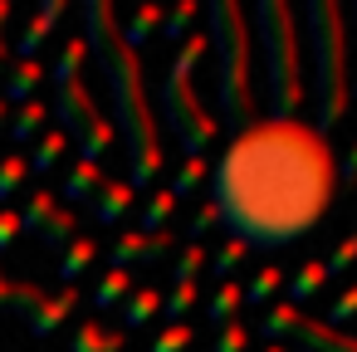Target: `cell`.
I'll return each mask as SVG.
<instances>
[{"label": "cell", "instance_id": "obj_1", "mask_svg": "<svg viewBox=\"0 0 357 352\" xmlns=\"http://www.w3.org/2000/svg\"><path fill=\"white\" fill-rule=\"evenodd\" d=\"M337 196V152L298 118H255L211 167V206L245 250L303 240Z\"/></svg>", "mask_w": 357, "mask_h": 352}, {"label": "cell", "instance_id": "obj_2", "mask_svg": "<svg viewBox=\"0 0 357 352\" xmlns=\"http://www.w3.org/2000/svg\"><path fill=\"white\" fill-rule=\"evenodd\" d=\"M84 25H89V49L93 59L103 64L108 74V89H113V132H123L128 142V186L132 191H147L162 171V128L147 108V89H142V59L137 49L123 45L118 35V15L113 6H103V0H93V6H84Z\"/></svg>", "mask_w": 357, "mask_h": 352}, {"label": "cell", "instance_id": "obj_3", "mask_svg": "<svg viewBox=\"0 0 357 352\" xmlns=\"http://www.w3.org/2000/svg\"><path fill=\"white\" fill-rule=\"evenodd\" d=\"M308 25V45H313V132L333 137V128L347 113V30H342V10L328 0H313L303 10Z\"/></svg>", "mask_w": 357, "mask_h": 352}, {"label": "cell", "instance_id": "obj_4", "mask_svg": "<svg viewBox=\"0 0 357 352\" xmlns=\"http://www.w3.org/2000/svg\"><path fill=\"white\" fill-rule=\"evenodd\" d=\"M250 25L264 49V89H269V118H298L303 103V69H298V15L284 0H264L250 10Z\"/></svg>", "mask_w": 357, "mask_h": 352}, {"label": "cell", "instance_id": "obj_5", "mask_svg": "<svg viewBox=\"0 0 357 352\" xmlns=\"http://www.w3.org/2000/svg\"><path fill=\"white\" fill-rule=\"evenodd\" d=\"M211 49L220 64V113L240 132L255 123V84H250V15L230 0L211 6Z\"/></svg>", "mask_w": 357, "mask_h": 352}, {"label": "cell", "instance_id": "obj_6", "mask_svg": "<svg viewBox=\"0 0 357 352\" xmlns=\"http://www.w3.org/2000/svg\"><path fill=\"white\" fill-rule=\"evenodd\" d=\"M206 49H211V40L191 30V35L176 45V54H172V64H167V79H162V113H167V128H172V137L181 142L186 157H201V152L215 142V132H220V123L206 113V103H201L196 89H191V69L201 64Z\"/></svg>", "mask_w": 357, "mask_h": 352}, {"label": "cell", "instance_id": "obj_7", "mask_svg": "<svg viewBox=\"0 0 357 352\" xmlns=\"http://www.w3.org/2000/svg\"><path fill=\"white\" fill-rule=\"evenodd\" d=\"M54 118H59V132L79 142V162H98L108 147H113V118L98 113L93 103V89L84 79H69L54 89Z\"/></svg>", "mask_w": 357, "mask_h": 352}, {"label": "cell", "instance_id": "obj_8", "mask_svg": "<svg viewBox=\"0 0 357 352\" xmlns=\"http://www.w3.org/2000/svg\"><path fill=\"white\" fill-rule=\"evenodd\" d=\"M64 20V0H45V6L20 25L15 45H10V59H40V45L50 40V30Z\"/></svg>", "mask_w": 357, "mask_h": 352}, {"label": "cell", "instance_id": "obj_9", "mask_svg": "<svg viewBox=\"0 0 357 352\" xmlns=\"http://www.w3.org/2000/svg\"><path fill=\"white\" fill-rule=\"evenodd\" d=\"M294 337H298L303 352H357V337L342 332V328H328L323 318H298Z\"/></svg>", "mask_w": 357, "mask_h": 352}, {"label": "cell", "instance_id": "obj_10", "mask_svg": "<svg viewBox=\"0 0 357 352\" xmlns=\"http://www.w3.org/2000/svg\"><path fill=\"white\" fill-rule=\"evenodd\" d=\"M74 308H79V284H64L59 293H45V303H40L25 323H30V332H35V337H50V332H54Z\"/></svg>", "mask_w": 357, "mask_h": 352}, {"label": "cell", "instance_id": "obj_11", "mask_svg": "<svg viewBox=\"0 0 357 352\" xmlns=\"http://www.w3.org/2000/svg\"><path fill=\"white\" fill-rule=\"evenodd\" d=\"M132 201H137V191H132L128 181H103V186L93 191L89 211H93V220H98V225H118V220L132 211Z\"/></svg>", "mask_w": 357, "mask_h": 352}, {"label": "cell", "instance_id": "obj_12", "mask_svg": "<svg viewBox=\"0 0 357 352\" xmlns=\"http://www.w3.org/2000/svg\"><path fill=\"white\" fill-rule=\"evenodd\" d=\"M40 79H45V64H40V59H10V69H6V89H0V98L20 108V103H30V98H35Z\"/></svg>", "mask_w": 357, "mask_h": 352}, {"label": "cell", "instance_id": "obj_13", "mask_svg": "<svg viewBox=\"0 0 357 352\" xmlns=\"http://www.w3.org/2000/svg\"><path fill=\"white\" fill-rule=\"evenodd\" d=\"M123 347H128V332H103L93 318H84L69 342V352H123Z\"/></svg>", "mask_w": 357, "mask_h": 352}, {"label": "cell", "instance_id": "obj_14", "mask_svg": "<svg viewBox=\"0 0 357 352\" xmlns=\"http://www.w3.org/2000/svg\"><path fill=\"white\" fill-rule=\"evenodd\" d=\"M103 181H108V176H103V162H74L69 176H64V196H69V201H93V191H98Z\"/></svg>", "mask_w": 357, "mask_h": 352}, {"label": "cell", "instance_id": "obj_15", "mask_svg": "<svg viewBox=\"0 0 357 352\" xmlns=\"http://www.w3.org/2000/svg\"><path fill=\"white\" fill-rule=\"evenodd\" d=\"M93 259H98V240H93V235H74V240H69V250L59 254V279H64V284H74Z\"/></svg>", "mask_w": 357, "mask_h": 352}, {"label": "cell", "instance_id": "obj_16", "mask_svg": "<svg viewBox=\"0 0 357 352\" xmlns=\"http://www.w3.org/2000/svg\"><path fill=\"white\" fill-rule=\"evenodd\" d=\"M240 303H245V284L220 279L215 293H211V303H206V318H211L215 328H225V323H235V308H240Z\"/></svg>", "mask_w": 357, "mask_h": 352}, {"label": "cell", "instance_id": "obj_17", "mask_svg": "<svg viewBox=\"0 0 357 352\" xmlns=\"http://www.w3.org/2000/svg\"><path fill=\"white\" fill-rule=\"evenodd\" d=\"M157 313H162V293H157V289H132V293L123 298V323H128L132 332L147 328Z\"/></svg>", "mask_w": 357, "mask_h": 352}, {"label": "cell", "instance_id": "obj_18", "mask_svg": "<svg viewBox=\"0 0 357 352\" xmlns=\"http://www.w3.org/2000/svg\"><path fill=\"white\" fill-rule=\"evenodd\" d=\"M45 123H50V103L30 98V103L15 108V118H10V137H15V142H30V137L45 132Z\"/></svg>", "mask_w": 357, "mask_h": 352}, {"label": "cell", "instance_id": "obj_19", "mask_svg": "<svg viewBox=\"0 0 357 352\" xmlns=\"http://www.w3.org/2000/svg\"><path fill=\"white\" fill-rule=\"evenodd\" d=\"M64 152H69V137H64L59 128H45V132L35 137V152H30L25 162H30V171H54V162H59Z\"/></svg>", "mask_w": 357, "mask_h": 352}, {"label": "cell", "instance_id": "obj_20", "mask_svg": "<svg viewBox=\"0 0 357 352\" xmlns=\"http://www.w3.org/2000/svg\"><path fill=\"white\" fill-rule=\"evenodd\" d=\"M172 215H176V196L162 186V191H152V196H147L137 230H142V235H157V230H167V225H172Z\"/></svg>", "mask_w": 357, "mask_h": 352}, {"label": "cell", "instance_id": "obj_21", "mask_svg": "<svg viewBox=\"0 0 357 352\" xmlns=\"http://www.w3.org/2000/svg\"><path fill=\"white\" fill-rule=\"evenodd\" d=\"M74 235H79V215H74L69 206H59V211H54V215L45 220V230H40V240H45V250H54V254H64Z\"/></svg>", "mask_w": 357, "mask_h": 352}, {"label": "cell", "instance_id": "obj_22", "mask_svg": "<svg viewBox=\"0 0 357 352\" xmlns=\"http://www.w3.org/2000/svg\"><path fill=\"white\" fill-rule=\"evenodd\" d=\"M128 293H132V274L128 269H103L98 284H93V308H118Z\"/></svg>", "mask_w": 357, "mask_h": 352}, {"label": "cell", "instance_id": "obj_23", "mask_svg": "<svg viewBox=\"0 0 357 352\" xmlns=\"http://www.w3.org/2000/svg\"><path fill=\"white\" fill-rule=\"evenodd\" d=\"M298 308L284 298V303H269V313L259 318V332H264V342H284V337H294V328H298Z\"/></svg>", "mask_w": 357, "mask_h": 352}, {"label": "cell", "instance_id": "obj_24", "mask_svg": "<svg viewBox=\"0 0 357 352\" xmlns=\"http://www.w3.org/2000/svg\"><path fill=\"white\" fill-rule=\"evenodd\" d=\"M328 284V274H323V259H308V264H298L294 269V279H289V303L298 308V303H308L318 289Z\"/></svg>", "mask_w": 357, "mask_h": 352}, {"label": "cell", "instance_id": "obj_25", "mask_svg": "<svg viewBox=\"0 0 357 352\" xmlns=\"http://www.w3.org/2000/svg\"><path fill=\"white\" fill-rule=\"evenodd\" d=\"M157 25H162V10H157V6H142V10H132L128 25H118V35H123L128 49H137V45H147V40L157 35Z\"/></svg>", "mask_w": 357, "mask_h": 352}, {"label": "cell", "instance_id": "obj_26", "mask_svg": "<svg viewBox=\"0 0 357 352\" xmlns=\"http://www.w3.org/2000/svg\"><path fill=\"white\" fill-rule=\"evenodd\" d=\"M196 15H201V6H196V0H181L176 10H167V15H162L157 35H162L167 45H181V40L191 35V20H196Z\"/></svg>", "mask_w": 357, "mask_h": 352}, {"label": "cell", "instance_id": "obj_27", "mask_svg": "<svg viewBox=\"0 0 357 352\" xmlns=\"http://www.w3.org/2000/svg\"><path fill=\"white\" fill-rule=\"evenodd\" d=\"M25 176H30L25 152H6V157H0V206H10V196L25 186Z\"/></svg>", "mask_w": 357, "mask_h": 352}, {"label": "cell", "instance_id": "obj_28", "mask_svg": "<svg viewBox=\"0 0 357 352\" xmlns=\"http://www.w3.org/2000/svg\"><path fill=\"white\" fill-rule=\"evenodd\" d=\"M279 284H284V269H279V264H264V269L245 284V303H250V308H264V303L279 293Z\"/></svg>", "mask_w": 357, "mask_h": 352}, {"label": "cell", "instance_id": "obj_29", "mask_svg": "<svg viewBox=\"0 0 357 352\" xmlns=\"http://www.w3.org/2000/svg\"><path fill=\"white\" fill-rule=\"evenodd\" d=\"M84 59H89V45H84V40H64V49H59V59H54V69H50L54 89L69 84V79H79V64H84Z\"/></svg>", "mask_w": 357, "mask_h": 352}, {"label": "cell", "instance_id": "obj_30", "mask_svg": "<svg viewBox=\"0 0 357 352\" xmlns=\"http://www.w3.org/2000/svg\"><path fill=\"white\" fill-rule=\"evenodd\" d=\"M206 176H211V162H206V157H186V162L176 167V176H172V186H167V191L181 201V196H191Z\"/></svg>", "mask_w": 357, "mask_h": 352}, {"label": "cell", "instance_id": "obj_31", "mask_svg": "<svg viewBox=\"0 0 357 352\" xmlns=\"http://www.w3.org/2000/svg\"><path fill=\"white\" fill-rule=\"evenodd\" d=\"M142 250H147V235L142 230H123L118 240H113V250H108V269H128V264H142Z\"/></svg>", "mask_w": 357, "mask_h": 352}, {"label": "cell", "instance_id": "obj_32", "mask_svg": "<svg viewBox=\"0 0 357 352\" xmlns=\"http://www.w3.org/2000/svg\"><path fill=\"white\" fill-rule=\"evenodd\" d=\"M59 206H54V191H30V201H25V211H20V230H45V220L54 215Z\"/></svg>", "mask_w": 357, "mask_h": 352}, {"label": "cell", "instance_id": "obj_33", "mask_svg": "<svg viewBox=\"0 0 357 352\" xmlns=\"http://www.w3.org/2000/svg\"><path fill=\"white\" fill-rule=\"evenodd\" d=\"M206 269V245L186 240V250L172 259V284H196V274Z\"/></svg>", "mask_w": 357, "mask_h": 352}, {"label": "cell", "instance_id": "obj_34", "mask_svg": "<svg viewBox=\"0 0 357 352\" xmlns=\"http://www.w3.org/2000/svg\"><path fill=\"white\" fill-rule=\"evenodd\" d=\"M245 254H250V250H245L240 240H230V235H225V240H220V250L211 254V274H220V279H230V274H235V264H240Z\"/></svg>", "mask_w": 357, "mask_h": 352}, {"label": "cell", "instance_id": "obj_35", "mask_svg": "<svg viewBox=\"0 0 357 352\" xmlns=\"http://www.w3.org/2000/svg\"><path fill=\"white\" fill-rule=\"evenodd\" d=\"M196 308V284H172V293H162V313L172 323H181V313Z\"/></svg>", "mask_w": 357, "mask_h": 352}, {"label": "cell", "instance_id": "obj_36", "mask_svg": "<svg viewBox=\"0 0 357 352\" xmlns=\"http://www.w3.org/2000/svg\"><path fill=\"white\" fill-rule=\"evenodd\" d=\"M191 337H196V332H191L186 323H167V328L152 337V347H147V352H186V347H191Z\"/></svg>", "mask_w": 357, "mask_h": 352}, {"label": "cell", "instance_id": "obj_37", "mask_svg": "<svg viewBox=\"0 0 357 352\" xmlns=\"http://www.w3.org/2000/svg\"><path fill=\"white\" fill-rule=\"evenodd\" d=\"M250 347V328L245 323H225L220 332H215V347L211 352H245Z\"/></svg>", "mask_w": 357, "mask_h": 352}, {"label": "cell", "instance_id": "obj_38", "mask_svg": "<svg viewBox=\"0 0 357 352\" xmlns=\"http://www.w3.org/2000/svg\"><path fill=\"white\" fill-rule=\"evenodd\" d=\"M215 225H220V215H215V206H211V201H201V206H196V215H191V225H186V235H191V240L201 245V240H206V235H211Z\"/></svg>", "mask_w": 357, "mask_h": 352}, {"label": "cell", "instance_id": "obj_39", "mask_svg": "<svg viewBox=\"0 0 357 352\" xmlns=\"http://www.w3.org/2000/svg\"><path fill=\"white\" fill-rule=\"evenodd\" d=\"M347 318H357V284H352V289H342V293L333 298V308H328V318H323V323H328V328H337V323H347Z\"/></svg>", "mask_w": 357, "mask_h": 352}, {"label": "cell", "instance_id": "obj_40", "mask_svg": "<svg viewBox=\"0 0 357 352\" xmlns=\"http://www.w3.org/2000/svg\"><path fill=\"white\" fill-rule=\"evenodd\" d=\"M25 230H20V211H10V206H0V254H6L15 240H20Z\"/></svg>", "mask_w": 357, "mask_h": 352}, {"label": "cell", "instance_id": "obj_41", "mask_svg": "<svg viewBox=\"0 0 357 352\" xmlns=\"http://www.w3.org/2000/svg\"><path fill=\"white\" fill-rule=\"evenodd\" d=\"M172 254V230H157V235H147V250H142V264H162Z\"/></svg>", "mask_w": 357, "mask_h": 352}, {"label": "cell", "instance_id": "obj_42", "mask_svg": "<svg viewBox=\"0 0 357 352\" xmlns=\"http://www.w3.org/2000/svg\"><path fill=\"white\" fill-rule=\"evenodd\" d=\"M337 181H357V142H352V152L337 162Z\"/></svg>", "mask_w": 357, "mask_h": 352}, {"label": "cell", "instance_id": "obj_43", "mask_svg": "<svg viewBox=\"0 0 357 352\" xmlns=\"http://www.w3.org/2000/svg\"><path fill=\"white\" fill-rule=\"evenodd\" d=\"M15 303V279H6V269H0V308Z\"/></svg>", "mask_w": 357, "mask_h": 352}, {"label": "cell", "instance_id": "obj_44", "mask_svg": "<svg viewBox=\"0 0 357 352\" xmlns=\"http://www.w3.org/2000/svg\"><path fill=\"white\" fill-rule=\"evenodd\" d=\"M6 20H10V0H0V40H6Z\"/></svg>", "mask_w": 357, "mask_h": 352}, {"label": "cell", "instance_id": "obj_45", "mask_svg": "<svg viewBox=\"0 0 357 352\" xmlns=\"http://www.w3.org/2000/svg\"><path fill=\"white\" fill-rule=\"evenodd\" d=\"M6 123H10V103H6V98H0V128H6Z\"/></svg>", "mask_w": 357, "mask_h": 352}, {"label": "cell", "instance_id": "obj_46", "mask_svg": "<svg viewBox=\"0 0 357 352\" xmlns=\"http://www.w3.org/2000/svg\"><path fill=\"white\" fill-rule=\"evenodd\" d=\"M259 352H289V347H284V342H264Z\"/></svg>", "mask_w": 357, "mask_h": 352}, {"label": "cell", "instance_id": "obj_47", "mask_svg": "<svg viewBox=\"0 0 357 352\" xmlns=\"http://www.w3.org/2000/svg\"><path fill=\"white\" fill-rule=\"evenodd\" d=\"M352 93H357V84H347V98H352Z\"/></svg>", "mask_w": 357, "mask_h": 352}, {"label": "cell", "instance_id": "obj_48", "mask_svg": "<svg viewBox=\"0 0 357 352\" xmlns=\"http://www.w3.org/2000/svg\"><path fill=\"white\" fill-rule=\"evenodd\" d=\"M352 20H357V10H352Z\"/></svg>", "mask_w": 357, "mask_h": 352}, {"label": "cell", "instance_id": "obj_49", "mask_svg": "<svg viewBox=\"0 0 357 352\" xmlns=\"http://www.w3.org/2000/svg\"><path fill=\"white\" fill-rule=\"evenodd\" d=\"M352 235H357V230H352Z\"/></svg>", "mask_w": 357, "mask_h": 352}]
</instances>
